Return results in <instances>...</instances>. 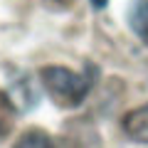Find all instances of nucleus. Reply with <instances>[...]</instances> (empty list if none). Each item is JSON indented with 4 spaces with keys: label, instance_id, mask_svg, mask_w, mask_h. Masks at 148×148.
Wrapping results in <instances>:
<instances>
[{
    "label": "nucleus",
    "instance_id": "1",
    "mask_svg": "<svg viewBox=\"0 0 148 148\" xmlns=\"http://www.w3.org/2000/svg\"><path fill=\"white\" fill-rule=\"evenodd\" d=\"M40 82L45 91L52 96V101H57L64 109H74L89 96L96 82V67L86 64L84 72H74L62 64H49L40 69Z\"/></svg>",
    "mask_w": 148,
    "mask_h": 148
},
{
    "label": "nucleus",
    "instance_id": "2",
    "mask_svg": "<svg viewBox=\"0 0 148 148\" xmlns=\"http://www.w3.org/2000/svg\"><path fill=\"white\" fill-rule=\"evenodd\" d=\"M121 128L126 131L128 138L148 143V104L128 111L126 116H123V121H121Z\"/></svg>",
    "mask_w": 148,
    "mask_h": 148
},
{
    "label": "nucleus",
    "instance_id": "3",
    "mask_svg": "<svg viewBox=\"0 0 148 148\" xmlns=\"http://www.w3.org/2000/svg\"><path fill=\"white\" fill-rule=\"evenodd\" d=\"M128 27L138 42L148 47V0H133L128 10Z\"/></svg>",
    "mask_w": 148,
    "mask_h": 148
},
{
    "label": "nucleus",
    "instance_id": "4",
    "mask_svg": "<svg viewBox=\"0 0 148 148\" xmlns=\"http://www.w3.org/2000/svg\"><path fill=\"white\" fill-rule=\"evenodd\" d=\"M12 123H15V106H12V101L0 91V141L10 133Z\"/></svg>",
    "mask_w": 148,
    "mask_h": 148
},
{
    "label": "nucleus",
    "instance_id": "5",
    "mask_svg": "<svg viewBox=\"0 0 148 148\" xmlns=\"http://www.w3.org/2000/svg\"><path fill=\"white\" fill-rule=\"evenodd\" d=\"M42 3H47V5H52V8H67L72 0H42Z\"/></svg>",
    "mask_w": 148,
    "mask_h": 148
},
{
    "label": "nucleus",
    "instance_id": "6",
    "mask_svg": "<svg viewBox=\"0 0 148 148\" xmlns=\"http://www.w3.org/2000/svg\"><path fill=\"white\" fill-rule=\"evenodd\" d=\"M91 3V8H94V10H101V8H106V3H109V0H89Z\"/></svg>",
    "mask_w": 148,
    "mask_h": 148
}]
</instances>
